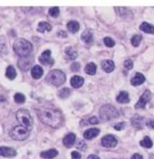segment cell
Wrapping results in <instances>:
<instances>
[{
	"label": "cell",
	"instance_id": "10",
	"mask_svg": "<svg viewBox=\"0 0 154 159\" xmlns=\"http://www.w3.org/2000/svg\"><path fill=\"white\" fill-rule=\"evenodd\" d=\"M0 155L5 158H13L17 155V152L13 148L0 146Z\"/></svg>",
	"mask_w": 154,
	"mask_h": 159
},
{
	"label": "cell",
	"instance_id": "27",
	"mask_svg": "<svg viewBox=\"0 0 154 159\" xmlns=\"http://www.w3.org/2000/svg\"><path fill=\"white\" fill-rule=\"evenodd\" d=\"M65 53L68 56V57L71 59H75L77 57V53L75 50H74L72 47H68L65 50Z\"/></svg>",
	"mask_w": 154,
	"mask_h": 159
},
{
	"label": "cell",
	"instance_id": "1",
	"mask_svg": "<svg viewBox=\"0 0 154 159\" xmlns=\"http://www.w3.org/2000/svg\"><path fill=\"white\" fill-rule=\"evenodd\" d=\"M37 114L42 123L51 128L61 127L64 122L63 113L54 107H41L37 110Z\"/></svg>",
	"mask_w": 154,
	"mask_h": 159
},
{
	"label": "cell",
	"instance_id": "29",
	"mask_svg": "<svg viewBox=\"0 0 154 159\" xmlns=\"http://www.w3.org/2000/svg\"><path fill=\"white\" fill-rule=\"evenodd\" d=\"M141 40H142V36L141 35H135L131 39V43L132 46L138 47L140 44Z\"/></svg>",
	"mask_w": 154,
	"mask_h": 159
},
{
	"label": "cell",
	"instance_id": "36",
	"mask_svg": "<svg viewBox=\"0 0 154 159\" xmlns=\"http://www.w3.org/2000/svg\"><path fill=\"white\" fill-rule=\"evenodd\" d=\"M80 68H81V66H80V63L78 62H74L73 64L71 66V69H72V71L77 72L80 70Z\"/></svg>",
	"mask_w": 154,
	"mask_h": 159
},
{
	"label": "cell",
	"instance_id": "31",
	"mask_svg": "<svg viewBox=\"0 0 154 159\" xmlns=\"http://www.w3.org/2000/svg\"><path fill=\"white\" fill-rule=\"evenodd\" d=\"M71 94V90L68 88H63L59 92V96L61 98H67Z\"/></svg>",
	"mask_w": 154,
	"mask_h": 159
},
{
	"label": "cell",
	"instance_id": "22",
	"mask_svg": "<svg viewBox=\"0 0 154 159\" xmlns=\"http://www.w3.org/2000/svg\"><path fill=\"white\" fill-rule=\"evenodd\" d=\"M81 40L84 41L86 44H91L93 41V35L91 31L90 30H86L81 34Z\"/></svg>",
	"mask_w": 154,
	"mask_h": 159
},
{
	"label": "cell",
	"instance_id": "25",
	"mask_svg": "<svg viewBox=\"0 0 154 159\" xmlns=\"http://www.w3.org/2000/svg\"><path fill=\"white\" fill-rule=\"evenodd\" d=\"M96 65L93 62L88 63L85 67L84 71L86 72V74H87L89 75H94L96 73Z\"/></svg>",
	"mask_w": 154,
	"mask_h": 159
},
{
	"label": "cell",
	"instance_id": "13",
	"mask_svg": "<svg viewBox=\"0 0 154 159\" xmlns=\"http://www.w3.org/2000/svg\"><path fill=\"white\" fill-rule=\"evenodd\" d=\"M70 83L72 87L77 89L83 86V84L84 83V79L83 77H81V76L75 75L71 78Z\"/></svg>",
	"mask_w": 154,
	"mask_h": 159
},
{
	"label": "cell",
	"instance_id": "23",
	"mask_svg": "<svg viewBox=\"0 0 154 159\" xmlns=\"http://www.w3.org/2000/svg\"><path fill=\"white\" fill-rule=\"evenodd\" d=\"M139 29H140L141 31L146 32V33L154 34V26L147 22L141 23V26H139Z\"/></svg>",
	"mask_w": 154,
	"mask_h": 159
},
{
	"label": "cell",
	"instance_id": "3",
	"mask_svg": "<svg viewBox=\"0 0 154 159\" xmlns=\"http://www.w3.org/2000/svg\"><path fill=\"white\" fill-rule=\"evenodd\" d=\"M66 75L60 70H52L46 77V81L48 84L55 86H60L66 82Z\"/></svg>",
	"mask_w": 154,
	"mask_h": 159
},
{
	"label": "cell",
	"instance_id": "14",
	"mask_svg": "<svg viewBox=\"0 0 154 159\" xmlns=\"http://www.w3.org/2000/svg\"><path fill=\"white\" fill-rule=\"evenodd\" d=\"M99 133H100V130L99 128H92L85 131L84 133V137L86 140H91L94 137H97L99 134Z\"/></svg>",
	"mask_w": 154,
	"mask_h": 159
},
{
	"label": "cell",
	"instance_id": "38",
	"mask_svg": "<svg viewBox=\"0 0 154 159\" xmlns=\"http://www.w3.org/2000/svg\"><path fill=\"white\" fill-rule=\"evenodd\" d=\"M81 155L76 151H73L72 152V159H81Z\"/></svg>",
	"mask_w": 154,
	"mask_h": 159
},
{
	"label": "cell",
	"instance_id": "16",
	"mask_svg": "<svg viewBox=\"0 0 154 159\" xmlns=\"http://www.w3.org/2000/svg\"><path fill=\"white\" fill-rule=\"evenodd\" d=\"M101 68L107 73H110L114 70V62L112 60H104L101 62Z\"/></svg>",
	"mask_w": 154,
	"mask_h": 159
},
{
	"label": "cell",
	"instance_id": "34",
	"mask_svg": "<svg viewBox=\"0 0 154 159\" xmlns=\"http://www.w3.org/2000/svg\"><path fill=\"white\" fill-rule=\"evenodd\" d=\"M123 65H124V68L127 70H130L133 68V62L131 59H126L123 63Z\"/></svg>",
	"mask_w": 154,
	"mask_h": 159
},
{
	"label": "cell",
	"instance_id": "37",
	"mask_svg": "<svg viewBox=\"0 0 154 159\" xmlns=\"http://www.w3.org/2000/svg\"><path fill=\"white\" fill-rule=\"evenodd\" d=\"M125 126H126L125 122H119V123L115 125L114 128L116 130H117V131H121V130H123L125 128Z\"/></svg>",
	"mask_w": 154,
	"mask_h": 159
},
{
	"label": "cell",
	"instance_id": "43",
	"mask_svg": "<svg viewBox=\"0 0 154 159\" xmlns=\"http://www.w3.org/2000/svg\"><path fill=\"white\" fill-rule=\"evenodd\" d=\"M4 48H5L4 45L0 43V53H2V50H3V49H4Z\"/></svg>",
	"mask_w": 154,
	"mask_h": 159
},
{
	"label": "cell",
	"instance_id": "8",
	"mask_svg": "<svg viewBox=\"0 0 154 159\" xmlns=\"http://www.w3.org/2000/svg\"><path fill=\"white\" fill-rule=\"evenodd\" d=\"M50 55H51V51H50V50H44L39 58V62H41V64L44 65V66H53L54 61V59L50 57Z\"/></svg>",
	"mask_w": 154,
	"mask_h": 159
},
{
	"label": "cell",
	"instance_id": "11",
	"mask_svg": "<svg viewBox=\"0 0 154 159\" xmlns=\"http://www.w3.org/2000/svg\"><path fill=\"white\" fill-rule=\"evenodd\" d=\"M32 66V60L28 57H21L18 61V67L23 71H27Z\"/></svg>",
	"mask_w": 154,
	"mask_h": 159
},
{
	"label": "cell",
	"instance_id": "7",
	"mask_svg": "<svg viewBox=\"0 0 154 159\" xmlns=\"http://www.w3.org/2000/svg\"><path fill=\"white\" fill-rule=\"evenodd\" d=\"M150 98H151V93L149 90H146L139 98L138 102L136 103L135 107L136 109H144L145 107L146 104L150 102Z\"/></svg>",
	"mask_w": 154,
	"mask_h": 159
},
{
	"label": "cell",
	"instance_id": "15",
	"mask_svg": "<svg viewBox=\"0 0 154 159\" xmlns=\"http://www.w3.org/2000/svg\"><path fill=\"white\" fill-rule=\"evenodd\" d=\"M145 81V77L141 73H136L131 80V84L134 86H140Z\"/></svg>",
	"mask_w": 154,
	"mask_h": 159
},
{
	"label": "cell",
	"instance_id": "42",
	"mask_svg": "<svg viewBox=\"0 0 154 159\" xmlns=\"http://www.w3.org/2000/svg\"><path fill=\"white\" fill-rule=\"evenodd\" d=\"M87 159H100L99 158V157L97 156V155H89L87 157Z\"/></svg>",
	"mask_w": 154,
	"mask_h": 159
},
{
	"label": "cell",
	"instance_id": "20",
	"mask_svg": "<svg viewBox=\"0 0 154 159\" xmlns=\"http://www.w3.org/2000/svg\"><path fill=\"white\" fill-rule=\"evenodd\" d=\"M43 74H44V71H43L42 68H41V66H37V65L34 66L33 68H32V71H31V75H32V77L36 80L41 78V77L43 75Z\"/></svg>",
	"mask_w": 154,
	"mask_h": 159
},
{
	"label": "cell",
	"instance_id": "18",
	"mask_svg": "<svg viewBox=\"0 0 154 159\" xmlns=\"http://www.w3.org/2000/svg\"><path fill=\"white\" fill-rule=\"evenodd\" d=\"M58 155V151L55 149H49V150L44 151L42 152H41L40 156L42 158L44 159H52L55 157H57Z\"/></svg>",
	"mask_w": 154,
	"mask_h": 159
},
{
	"label": "cell",
	"instance_id": "26",
	"mask_svg": "<svg viewBox=\"0 0 154 159\" xmlns=\"http://www.w3.org/2000/svg\"><path fill=\"white\" fill-rule=\"evenodd\" d=\"M5 76L9 80H14L17 77V72H16L15 68L13 66H9L8 68H6V71H5Z\"/></svg>",
	"mask_w": 154,
	"mask_h": 159
},
{
	"label": "cell",
	"instance_id": "39",
	"mask_svg": "<svg viewBox=\"0 0 154 159\" xmlns=\"http://www.w3.org/2000/svg\"><path fill=\"white\" fill-rule=\"evenodd\" d=\"M147 125L150 128L154 130V120H150L147 122Z\"/></svg>",
	"mask_w": 154,
	"mask_h": 159
},
{
	"label": "cell",
	"instance_id": "33",
	"mask_svg": "<svg viewBox=\"0 0 154 159\" xmlns=\"http://www.w3.org/2000/svg\"><path fill=\"white\" fill-rule=\"evenodd\" d=\"M104 43L108 48H113L115 45V41L111 38L105 37L104 39Z\"/></svg>",
	"mask_w": 154,
	"mask_h": 159
},
{
	"label": "cell",
	"instance_id": "41",
	"mask_svg": "<svg viewBox=\"0 0 154 159\" xmlns=\"http://www.w3.org/2000/svg\"><path fill=\"white\" fill-rule=\"evenodd\" d=\"M131 159H144V158H143V157L141 156L140 154L135 153V154H134L133 155H132Z\"/></svg>",
	"mask_w": 154,
	"mask_h": 159
},
{
	"label": "cell",
	"instance_id": "30",
	"mask_svg": "<svg viewBox=\"0 0 154 159\" xmlns=\"http://www.w3.org/2000/svg\"><path fill=\"white\" fill-rule=\"evenodd\" d=\"M14 101H15L16 103L17 104H23L26 101V97H25L24 95L21 93H16L14 95Z\"/></svg>",
	"mask_w": 154,
	"mask_h": 159
},
{
	"label": "cell",
	"instance_id": "19",
	"mask_svg": "<svg viewBox=\"0 0 154 159\" xmlns=\"http://www.w3.org/2000/svg\"><path fill=\"white\" fill-rule=\"evenodd\" d=\"M130 99L128 93L126 91H121L117 96V102L120 104H127L129 102Z\"/></svg>",
	"mask_w": 154,
	"mask_h": 159
},
{
	"label": "cell",
	"instance_id": "24",
	"mask_svg": "<svg viewBox=\"0 0 154 159\" xmlns=\"http://www.w3.org/2000/svg\"><path fill=\"white\" fill-rule=\"evenodd\" d=\"M67 29L68 30V31L72 33H76L80 29V24L78 22L75 20H72L69 21L67 24Z\"/></svg>",
	"mask_w": 154,
	"mask_h": 159
},
{
	"label": "cell",
	"instance_id": "6",
	"mask_svg": "<svg viewBox=\"0 0 154 159\" xmlns=\"http://www.w3.org/2000/svg\"><path fill=\"white\" fill-rule=\"evenodd\" d=\"M9 135L14 140L23 141L30 136V131L22 125H17L11 130Z\"/></svg>",
	"mask_w": 154,
	"mask_h": 159
},
{
	"label": "cell",
	"instance_id": "9",
	"mask_svg": "<svg viewBox=\"0 0 154 159\" xmlns=\"http://www.w3.org/2000/svg\"><path fill=\"white\" fill-rule=\"evenodd\" d=\"M117 144V140L111 134L105 135L101 139V145L106 148L115 147Z\"/></svg>",
	"mask_w": 154,
	"mask_h": 159
},
{
	"label": "cell",
	"instance_id": "28",
	"mask_svg": "<svg viewBox=\"0 0 154 159\" xmlns=\"http://www.w3.org/2000/svg\"><path fill=\"white\" fill-rule=\"evenodd\" d=\"M140 145L143 147L147 148V149H150L153 146V142L150 140L149 137H145L144 139H143L141 141H140Z\"/></svg>",
	"mask_w": 154,
	"mask_h": 159
},
{
	"label": "cell",
	"instance_id": "5",
	"mask_svg": "<svg viewBox=\"0 0 154 159\" xmlns=\"http://www.w3.org/2000/svg\"><path fill=\"white\" fill-rule=\"evenodd\" d=\"M119 116V111L110 104H105L99 109V116L104 121H109L117 118Z\"/></svg>",
	"mask_w": 154,
	"mask_h": 159
},
{
	"label": "cell",
	"instance_id": "35",
	"mask_svg": "<svg viewBox=\"0 0 154 159\" xmlns=\"http://www.w3.org/2000/svg\"><path fill=\"white\" fill-rule=\"evenodd\" d=\"M99 123V120L96 116H92L90 117V119H87L86 122L85 123V125H87V124H90V125H96Z\"/></svg>",
	"mask_w": 154,
	"mask_h": 159
},
{
	"label": "cell",
	"instance_id": "32",
	"mask_svg": "<svg viewBox=\"0 0 154 159\" xmlns=\"http://www.w3.org/2000/svg\"><path fill=\"white\" fill-rule=\"evenodd\" d=\"M59 14V8L58 7H53L49 10V15L53 17H57Z\"/></svg>",
	"mask_w": 154,
	"mask_h": 159
},
{
	"label": "cell",
	"instance_id": "17",
	"mask_svg": "<svg viewBox=\"0 0 154 159\" xmlns=\"http://www.w3.org/2000/svg\"><path fill=\"white\" fill-rule=\"evenodd\" d=\"M132 124L135 128L138 129H141L144 126V119L143 117L140 116L138 115L134 116L132 118Z\"/></svg>",
	"mask_w": 154,
	"mask_h": 159
},
{
	"label": "cell",
	"instance_id": "12",
	"mask_svg": "<svg viewBox=\"0 0 154 159\" xmlns=\"http://www.w3.org/2000/svg\"><path fill=\"white\" fill-rule=\"evenodd\" d=\"M75 140H76V136L75 134L69 133L64 138H63V145L67 148H70L74 145Z\"/></svg>",
	"mask_w": 154,
	"mask_h": 159
},
{
	"label": "cell",
	"instance_id": "4",
	"mask_svg": "<svg viewBox=\"0 0 154 159\" xmlns=\"http://www.w3.org/2000/svg\"><path fill=\"white\" fill-rule=\"evenodd\" d=\"M16 118L18 122L23 127L27 128L29 131H31L33 127V119L31 116L30 112L25 109H20L16 113Z\"/></svg>",
	"mask_w": 154,
	"mask_h": 159
},
{
	"label": "cell",
	"instance_id": "21",
	"mask_svg": "<svg viewBox=\"0 0 154 159\" xmlns=\"http://www.w3.org/2000/svg\"><path fill=\"white\" fill-rule=\"evenodd\" d=\"M52 26L50 23L48 22H44V21H42V22H40L38 25L37 31L39 32H41V33H44L45 31L50 32L51 30Z\"/></svg>",
	"mask_w": 154,
	"mask_h": 159
},
{
	"label": "cell",
	"instance_id": "2",
	"mask_svg": "<svg viewBox=\"0 0 154 159\" xmlns=\"http://www.w3.org/2000/svg\"><path fill=\"white\" fill-rule=\"evenodd\" d=\"M13 49L20 57H26L32 51V45L24 39H18L14 41Z\"/></svg>",
	"mask_w": 154,
	"mask_h": 159
},
{
	"label": "cell",
	"instance_id": "40",
	"mask_svg": "<svg viewBox=\"0 0 154 159\" xmlns=\"http://www.w3.org/2000/svg\"><path fill=\"white\" fill-rule=\"evenodd\" d=\"M57 35L59 36V37H62V38H66L67 37L66 32L64 31H59V32H57Z\"/></svg>",
	"mask_w": 154,
	"mask_h": 159
}]
</instances>
